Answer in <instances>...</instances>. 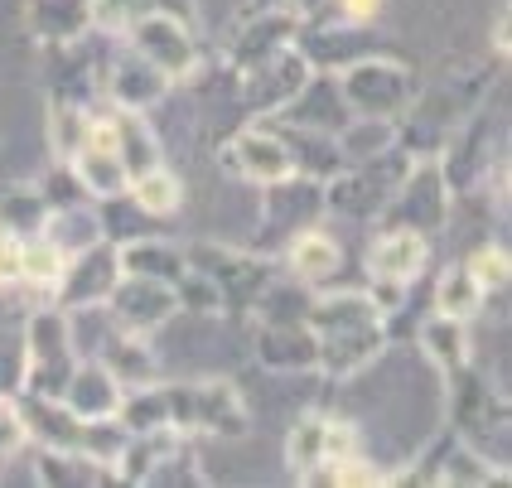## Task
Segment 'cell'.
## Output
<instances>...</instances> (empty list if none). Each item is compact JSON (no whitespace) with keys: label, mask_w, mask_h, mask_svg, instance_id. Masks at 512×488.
<instances>
[{"label":"cell","mask_w":512,"mask_h":488,"mask_svg":"<svg viewBox=\"0 0 512 488\" xmlns=\"http://www.w3.org/2000/svg\"><path fill=\"white\" fill-rule=\"evenodd\" d=\"M305 324L314 334V373H324L329 382L368 373L392 344V329H387L382 310L368 300V290L314 295Z\"/></svg>","instance_id":"cell-1"},{"label":"cell","mask_w":512,"mask_h":488,"mask_svg":"<svg viewBox=\"0 0 512 488\" xmlns=\"http://www.w3.org/2000/svg\"><path fill=\"white\" fill-rule=\"evenodd\" d=\"M445 426L464 435L479 455H488L493 464L508 469V426H512L508 392L488 373H479L474 363H464V368L445 377Z\"/></svg>","instance_id":"cell-2"},{"label":"cell","mask_w":512,"mask_h":488,"mask_svg":"<svg viewBox=\"0 0 512 488\" xmlns=\"http://www.w3.org/2000/svg\"><path fill=\"white\" fill-rule=\"evenodd\" d=\"M170 426L184 435H218V440H247L252 435V406L242 387L228 377H199V382H165Z\"/></svg>","instance_id":"cell-3"},{"label":"cell","mask_w":512,"mask_h":488,"mask_svg":"<svg viewBox=\"0 0 512 488\" xmlns=\"http://www.w3.org/2000/svg\"><path fill=\"white\" fill-rule=\"evenodd\" d=\"M508 160V121L479 107L474 116H464L455 131L445 136L435 165L445 174L455 199H479V189L488 184V174Z\"/></svg>","instance_id":"cell-4"},{"label":"cell","mask_w":512,"mask_h":488,"mask_svg":"<svg viewBox=\"0 0 512 488\" xmlns=\"http://www.w3.org/2000/svg\"><path fill=\"white\" fill-rule=\"evenodd\" d=\"M363 450V435L353 421L343 416H300L290 435H285V469L295 484H310V488H334V464H343L348 455Z\"/></svg>","instance_id":"cell-5"},{"label":"cell","mask_w":512,"mask_h":488,"mask_svg":"<svg viewBox=\"0 0 512 488\" xmlns=\"http://www.w3.org/2000/svg\"><path fill=\"white\" fill-rule=\"evenodd\" d=\"M184 261L218 286L223 315H252L256 295L271 286V276L281 271L271 257L242 252V247H228V242H189V247H184Z\"/></svg>","instance_id":"cell-6"},{"label":"cell","mask_w":512,"mask_h":488,"mask_svg":"<svg viewBox=\"0 0 512 488\" xmlns=\"http://www.w3.org/2000/svg\"><path fill=\"white\" fill-rule=\"evenodd\" d=\"M339 83V97L348 116H387L397 121L411 97H416V73L401 63V58H387V54H368L358 63H348L334 73Z\"/></svg>","instance_id":"cell-7"},{"label":"cell","mask_w":512,"mask_h":488,"mask_svg":"<svg viewBox=\"0 0 512 488\" xmlns=\"http://www.w3.org/2000/svg\"><path fill=\"white\" fill-rule=\"evenodd\" d=\"M392 484H426V488H488V484H508V469L493 464L488 455H479L464 435H455L450 426L430 440L426 450L411 460V469H397Z\"/></svg>","instance_id":"cell-8"},{"label":"cell","mask_w":512,"mask_h":488,"mask_svg":"<svg viewBox=\"0 0 512 488\" xmlns=\"http://www.w3.org/2000/svg\"><path fill=\"white\" fill-rule=\"evenodd\" d=\"M450 208H455V194H450L445 174L435 165V155H426V160L406 165L397 194L387 199V208L372 223L377 228H406V232H421V237H435L450 223Z\"/></svg>","instance_id":"cell-9"},{"label":"cell","mask_w":512,"mask_h":488,"mask_svg":"<svg viewBox=\"0 0 512 488\" xmlns=\"http://www.w3.org/2000/svg\"><path fill=\"white\" fill-rule=\"evenodd\" d=\"M121 44H131L141 58H150L170 83H199L203 68H208V54H203L199 34L189 20H179V15H165V10H150L141 15L136 25L126 29V34H116Z\"/></svg>","instance_id":"cell-10"},{"label":"cell","mask_w":512,"mask_h":488,"mask_svg":"<svg viewBox=\"0 0 512 488\" xmlns=\"http://www.w3.org/2000/svg\"><path fill=\"white\" fill-rule=\"evenodd\" d=\"M406 165H411V155H401V150H387L377 160H358V165H343L334 179H324V208L339 213V218L372 223L387 208V199L397 194Z\"/></svg>","instance_id":"cell-11"},{"label":"cell","mask_w":512,"mask_h":488,"mask_svg":"<svg viewBox=\"0 0 512 488\" xmlns=\"http://www.w3.org/2000/svg\"><path fill=\"white\" fill-rule=\"evenodd\" d=\"M310 73L314 68L310 58L300 54V44H285V49H276V54H266L261 63L237 73V97H242L247 116L266 121V116H281L300 97V87L310 83Z\"/></svg>","instance_id":"cell-12"},{"label":"cell","mask_w":512,"mask_h":488,"mask_svg":"<svg viewBox=\"0 0 512 488\" xmlns=\"http://www.w3.org/2000/svg\"><path fill=\"white\" fill-rule=\"evenodd\" d=\"M218 170L228 174V179H242V184H276L285 174H295L290 165V150H285L281 131H276V121L266 116V121H247L242 131H232L228 141L218 145Z\"/></svg>","instance_id":"cell-13"},{"label":"cell","mask_w":512,"mask_h":488,"mask_svg":"<svg viewBox=\"0 0 512 488\" xmlns=\"http://www.w3.org/2000/svg\"><path fill=\"white\" fill-rule=\"evenodd\" d=\"M324 184L305 179V174H285L276 184H261V237L266 242H290L295 232L319 228L324 218Z\"/></svg>","instance_id":"cell-14"},{"label":"cell","mask_w":512,"mask_h":488,"mask_svg":"<svg viewBox=\"0 0 512 488\" xmlns=\"http://www.w3.org/2000/svg\"><path fill=\"white\" fill-rule=\"evenodd\" d=\"M97 34L92 29L73 44H54L44 49V83H49V97H63V102H102V73H107V49L97 54Z\"/></svg>","instance_id":"cell-15"},{"label":"cell","mask_w":512,"mask_h":488,"mask_svg":"<svg viewBox=\"0 0 512 488\" xmlns=\"http://www.w3.org/2000/svg\"><path fill=\"white\" fill-rule=\"evenodd\" d=\"M121 281V257H116L112 242H92L83 252L63 261V276L54 286V305L58 310H92V305H107L112 286Z\"/></svg>","instance_id":"cell-16"},{"label":"cell","mask_w":512,"mask_h":488,"mask_svg":"<svg viewBox=\"0 0 512 488\" xmlns=\"http://www.w3.org/2000/svg\"><path fill=\"white\" fill-rule=\"evenodd\" d=\"M300 34V15L285 10V5H266V10H242L237 25H232V39L223 44V63L232 68V78L242 68L261 63L266 54H276L285 44H295Z\"/></svg>","instance_id":"cell-17"},{"label":"cell","mask_w":512,"mask_h":488,"mask_svg":"<svg viewBox=\"0 0 512 488\" xmlns=\"http://www.w3.org/2000/svg\"><path fill=\"white\" fill-rule=\"evenodd\" d=\"M170 78L141 58L131 44H121L112 58H107V73H102V102L116 107V112H150L170 97Z\"/></svg>","instance_id":"cell-18"},{"label":"cell","mask_w":512,"mask_h":488,"mask_svg":"<svg viewBox=\"0 0 512 488\" xmlns=\"http://www.w3.org/2000/svg\"><path fill=\"white\" fill-rule=\"evenodd\" d=\"M107 315L131 329V334H155L165 329L174 315H179V295H174L170 281H155V276H131L121 271V281L107 295Z\"/></svg>","instance_id":"cell-19"},{"label":"cell","mask_w":512,"mask_h":488,"mask_svg":"<svg viewBox=\"0 0 512 488\" xmlns=\"http://www.w3.org/2000/svg\"><path fill=\"white\" fill-rule=\"evenodd\" d=\"M295 44H300V54L310 58V68H319V73H339L348 63L377 54L372 29L358 25V20H334V25L329 20H310V25H300Z\"/></svg>","instance_id":"cell-20"},{"label":"cell","mask_w":512,"mask_h":488,"mask_svg":"<svg viewBox=\"0 0 512 488\" xmlns=\"http://www.w3.org/2000/svg\"><path fill=\"white\" fill-rule=\"evenodd\" d=\"M430 266V237L406 228H377L368 247V276L372 281H397V286H416Z\"/></svg>","instance_id":"cell-21"},{"label":"cell","mask_w":512,"mask_h":488,"mask_svg":"<svg viewBox=\"0 0 512 488\" xmlns=\"http://www.w3.org/2000/svg\"><path fill=\"white\" fill-rule=\"evenodd\" d=\"M92 358H97L121 387H141V382H155V377H160V358H155V348H150V334H131V329H121L112 315H107L102 348H92Z\"/></svg>","instance_id":"cell-22"},{"label":"cell","mask_w":512,"mask_h":488,"mask_svg":"<svg viewBox=\"0 0 512 488\" xmlns=\"http://www.w3.org/2000/svg\"><path fill=\"white\" fill-rule=\"evenodd\" d=\"M252 358L266 373H314L310 324H252Z\"/></svg>","instance_id":"cell-23"},{"label":"cell","mask_w":512,"mask_h":488,"mask_svg":"<svg viewBox=\"0 0 512 488\" xmlns=\"http://www.w3.org/2000/svg\"><path fill=\"white\" fill-rule=\"evenodd\" d=\"M92 29H97L92 0H25V34L39 49L73 44Z\"/></svg>","instance_id":"cell-24"},{"label":"cell","mask_w":512,"mask_h":488,"mask_svg":"<svg viewBox=\"0 0 512 488\" xmlns=\"http://www.w3.org/2000/svg\"><path fill=\"white\" fill-rule=\"evenodd\" d=\"M121 382H116L97 358H78V368L68 373L63 382V406L78 416V421H102V416H116V406H121Z\"/></svg>","instance_id":"cell-25"},{"label":"cell","mask_w":512,"mask_h":488,"mask_svg":"<svg viewBox=\"0 0 512 488\" xmlns=\"http://www.w3.org/2000/svg\"><path fill=\"white\" fill-rule=\"evenodd\" d=\"M15 406H20V421H25V440L49 445V450H78L83 421L63 406V397H34V392H20Z\"/></svg>","instance_id":"cell-26"},{"label":"cell","mask_w":512,"mask_h":488,"mask_svg":"<svg viewBox=\"0 0 512 488\" xmlns=\"http://www.w3.org/2000/svg\"><path fill=\"white\" fill-rule=\"evenodd\" d=\"M29 479L44 488H102V484H116V469L112 464H97L83 450H49V445H39V455L29 464Z\"/></svg>","instance_id":"cell-27"},{"label":"cell","mask_w":512,"mask_h":488,"mask_svg":"<svg viewBox=\"0 0 512 488\" xmlns=\"http://www.w3.org/2000/svg\"><path fill=\"white\" fill-rule=\"evenodd\" d=\"M276 121V116H271ZM276 131H281L285 150H290V165L295 174H305V179H334L343 170V155H339V141H334V131H319V126H300V121H276Z\"/></svg>","instance_id":"cell-28"},{"label":"cell","mask_w":512,"mask_h":488,"mask_svg":"<svg viewBox=\"0 0 512 488\" xmlns=\"http://www.w3.org/2000/svg\"><path fill=\"white\" fill-rule=\"evenodd\" d=\"M285 266H290V276H295V281H305V286H324V281H334V276H339L343 247L329 237V232L305 228V232H295V237L285 242Z\"/></svg>","instance_id":"cell-29"},{"label":"cell","mask_w":512,"mask_h":488,"mask_svg":"<svg viewBox=\"0 0 512 488\" xmlns=\"http://www.w3.org/2000/svg\"><path fill=\"white\" fill-rule=\"evenodd\" d=\"M112 150L131 179L145 170H155V165H165L160 136H155V126L145 121V112H116L112 107Z\"/></svg>","instance_id":"cell-30"},{"label":"cell","mask_w":512,"mask_h":488,"mask_svg":"<svg viewBox=\"0 0 512 488\" xmlns=\"http://www.w3.org/2000/svg\"><path fill=\"white\" fill-rule=\"evenodd\" d=\"M116 257H121V271H131V276H155V281H179L184 276V247L170 242V237H155V232H145L136 242H126V247H116Z\"/></svg>","instance_id":"cell-31"},{"label":"cell","mask_w":512,"mask_h":488,"mask_svg":"<svg viewBox=\"0 0 512 488\" xmlns=\"http://www.w3.org/2000/svg\"><path fill=\"white\" fill-rule=\"evenodd\" d=\"M416 344H421L426 363L440 377H450L455 368L469 363V329H464V319H450V315H440V310L416 329Z\"/></svg>","instance_id":"cell-32"},{"label":"cell","mask_w":512,"mask_h":488,"mask_svg":"<svg viewBox=\"0 0 512 488\" xmlns=\"http://www.w3.org/2000/svg\"><path fill=\"white\" fill-rule=\"evenodd\" d=\"M39 237H49L63 257H73V252H83V247H92V242H102V228H97V208H92V199L49 208Z\"/></svg>","instance_id":"cell-33"},{"label":"cell","mask_w":512,"mask_h":488,"mask_svg":"<svg viewBox=\"0 0 512 488\" xmlns=\"http://www.w3.org/2000/svg\"><path fill=\"white\" fill-rule=\"evenodd\" d=\"M334 141H339L343 165L377 160V155L397 150V121H387V116H348L339 131H334Z\"/></svg>","instance_id":"cell-34"},{"label":"cell","mask_w":512,"mask_h":488,"mask_svg":"<svg viewBox=\"0 0 512 488\" xmlns=\"http://www.w3.org/2000/svg\"><path fill=\"white\" fill-rule=\"evenodd\" d=\"M310 300H314V286L295 281L290 271H276L271 286L256 295L252 319H261V324H300V319L310 315Z\"/></svg>","instance_id":"cell-35"},{"label":"cell","mask_w":512,"mask_h":488,"mask_svg":"<svg viewBox=\"0 0 512 488\" xmlns=\"http://www.w3.org/2000/svg\"><path fill=\"white\" fill-rule=\"evenodd\" d=\"M97 107L102 102H63V97H49V150H54V160H73L83 150Z\"/></svg>","instance_id":"cell-36"},{"label":"cell","mask_w":512,"mask_h":488,"mask_svg":"<svg viewBox=\"0 0 512 488\" xmlns=\"http://www.w3.org/2000/svg\"><path fill=\"white\" fill-rule=\"evenodd\" d=\"M150 10H165V15H179V20H199V0H92V15H97V29L102 34H126L141 15Z\"/></svg>","instance_id":"cell-37"},{"label":"cell","mask_w":512,"mask_h":488,"mask_svg":"<svg viewBox=\"0 0 512 488\" xmlns=\"http://www.w3.org/2000/svg\"><path fill=\"white\" fill-rule=\"evenodd\" d=\"M68 165H73V174L83 179L87 199H107V194H121V189L131 184V174H126V165L116 160L112 145H83Z\"/></svg>","instance_id":"cell-38"},{"label":"cell","mask_w":512,"mask_h":488,"mask_svg":"<svg viewBox=\"0 0 512 488\" xmlns=\"http://www.w3.org/2000/svg\"><path fill=\"white\" fill-rule=\"evenodd\" d=\"M97 208V228H102V242H112V247H126V242H136L145 237V208L131 199V189H121V194H107V199H92Z\"/></svg>","instance_id":"cell-39"},{"label":"cell","mask_w":512,"mask_h":488,"mask_svg":"<svg viewBox=\"0 0 512 488\" xmlns=\"http://www.w3.org/2000/svg\"><path fill=\"white\" fill-rule=\"evenodd\" d=\"M116 421L126 426V431H160V426H170V402H165V382L155 377V382H141V387H126L121 392V406H116Z\"/></svg>","instance_id":"cell-40"},{"label":"cell","mask_w":512,"mask_h":488,"mask_svg":"<svg viewBox=\"0 0 512 488\" xmlns=\"http://www.w3.org/2000/svg\"><path fill=\"white\" fill-rule=\"evenodd\" d=\"M435 310L450 319H469L484 315V290H479V281L469 276V266L464 261H455V266H445L440 271V281H435Z\"/></svg>","instance_id":"cell-41"},{"label":"cell","mask_w":512,"mask_h":488,"mask_svg":"<svg viewBox=\"0 0 512 488\" xmlns=\"http://www.w3.org/2000/svg\"><path fill=\"white\" fill-rule=\"evenodd\" d=\"M126 189H131V199L145 208V218H170V213L184 208V179H179L170 165H155V170L136 174Z\"/></svg>","instance_id":"cell-42"},{"label":"cell","mask_w":512,"mask_h":488,"mask_svg":"<svg viewBox=\"0 0 512 488\" xmlns=\"http://www.w3.org/2000/svg\"><path fill=\"white\" fill-rule=\"evenodd\" d=\"M44 213H49V203L39 199L34 179L0 189V228H10L15 237H34V232L44 228Z\"/></svg>","instance_id":"cell-43"},{"label":"cell","mask_w":512,"mask_h":488,"mask_svg":"<svg viewBox=\"0 0 512 488\" xmlns=\"http://www.w3.org/2000/svg\"><path fill=\"white\" fill-rule=\"evenodd\" d=\"M63 252H58L49 237H20V286H39V290H54L58 276H63Z\"/></svg>","instance_id":"cell-44"},{"label":"cell","mask_w":512,"mask_h":488,"mask_svg":"<svg viewBox=\"0 0 512 488\" xmlns=\"http://www.w3.org/2000/svg\"><path fill=\"white\" fill-rule=\"evenodd\" d=\"M203 484H208V474L199 469V455H194L189 435H184L170 455L150 469V479H145V488H203Z\"/></svg>","instance_id":"cell-45"},{"label":"cell","mask_w":512,"mask_h":488,"mask_svg":"<svg viewBox=\"0 0 512 488\" xmlns=\"http://www.w3.org/2000/svg\"><path fill=\"white\" fill-rule=\"evenodd\" d=\"M29 373V344H25V319L0 329V397H20Z\"/></svg>","instance_id":"cell-46"},{"label":"cell","mask_w":512,"mask_h":488,"mask_svg":"<svg viewBox=\"0 0 512 488\" xmlns=\"http://www.w3.org/2000/svg\"><path fill=\"white\" fill-rule=\"evenodd\" d=\"M464 266H469V276H474L479 290H484V305H488V295H508L512 261H508V247H503V242H484Z\"/></svg>","instance_id":"cell-47"},{"label":"cell","mask_w":512,"mask_h":488,"mask_svg":"<svg viewBox=\"0 0 512 488\" xmlns=\"http://www.w3.org/2000/svg\"><path fill=\"white\" fill-rule=\"evenodd\" d=\"M34 189H39V199L49 203V208H63V203H87L83 179L73 174V165H68V160H54L49 170L34 179Z\"/></svg>","instance_id":"cell-48"},{"label":"cell","mask_w":512,"mask_h":488,"mask_svg":"<svg viewBox=\"0 0 512 488\" xmlns=\"http://www.w3.org/2000/svg\"><path fill=\"white\" fill-rule=\"evenodd\" d=\"M174 295H179V310H194V315H223V295L218 286L194 271V266H184V276L174 281Z\"/></svg>","instance_id":"cell-49"},{"label":"cell","mask_w":512,"mask_h":488,"mask_svg":"<svg viewBox=\"0 0 512 488\" xmlns=\"http://www.w3.org/2000/svg\"><path fill=\"white\" fill-rule=\"evenodd\" d=\"M372 484H392V469H377L372 460H363V450L348 455L343 464H334V488H372Z\"/></svg>","instance_id":"cell-50"},{"label":"cell","mask_w":512,"mask_h":488,"mask_svg":"<svg viewBox=\"0 0 512 488\" xmlns=\"http://www.w3.org/2000/svg\"><path fill=\"white\" fill-rule=\"evenodd\" d=\"M25 450V421H20V406L15 397H0V464H10Z\"/></svg>","instance_id":"cell-51"},{"label":"cell","mask_w":512,"mask_h":488,"mask_svg":"<svg viewBox=\"0 0 512 488\" xmlns=\"http://www.w3.org/2000/svg\"><path fill=\"white\" fill-rule=\"evenodd\" d=\"M508 54H512V5H498V15H493V58L508 63Z\"/></svg>","instance_id":"cell-52"},{"label":"cell","mask_w":512,"mask_h":488,"mask_svg":"<svg viewBox=\"0 0 512 488\" xmlns=\"http://www.w3.org/2000/svg\"><path fill=\"white\" fill-rule=\"evenodd\" d=\"M382 5H387V0H334L339 20H358V25H372V20L382 15Z\"/></svg>","instance_id":"cell-53"},{"label":"cell","mask_w":512,"mask_h":488,"mask_svg":"<svg viewBox=\"0 0 512 488\" xmlns=\"http://www.w3.org/2000/svg\"><path fill=\"white\" fill-rule=\"evenodd\" d=\"M285 10H295L300 25H310V20H329L334 15V0H285Z\"/></svg>","instance_id":"cell-54"}]
</instances>
